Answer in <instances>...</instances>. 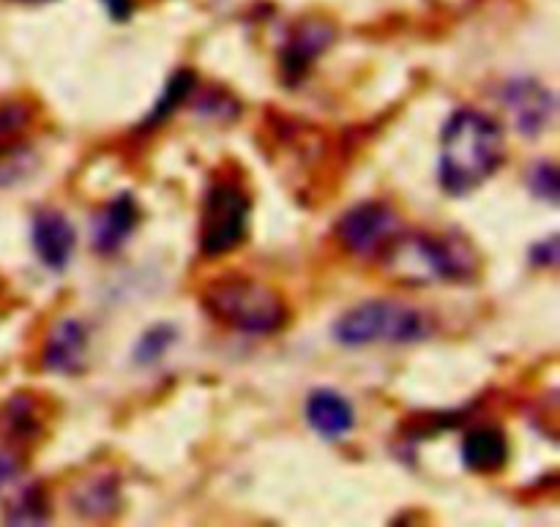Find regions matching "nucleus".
Segmentation results:
<instances>
[{"label":"nucleus","instance_id":"nucleus-19","mask_svg":"<svg viewBox=\"0 0 560 527\" xmlns=\"http://www.w3.org/2000/svg\"><path fill=\"white\" fill-rule=\"evenodd\" d=\"M175 339H178V331L170 323H156V326L148 328L140 337V342L131 350V361L137 366H153L167 355V350L173 348Z\"/></svg>","mask_w":560,"mask_h":527},{"label":"nucleus","instance_id":"nucleus-17","mask_svg":"<svg viewBox=\"0 0 560 527\" xmlns=\"http://www.w3.org/2000/svg\"><path fill=\"white\" fill-rule=\"evenodd\" d=\"M52 506L42 484H31L9 503L5 508V525H49Z\"/></svg>","mask_w":560,"mask_h":527},{"label":"nucleus","instance_id":"nucleus-13","mask_svg":"<svg viewBox=\"0 0 560 527\" xmlns=\"http://www.w3.org/2000/svg\"><path fill=\"white\" fill-rule=\"evenodd\" d=\"M47 424H44L42 402L31 394L20 391L11 394L0 405V441L14 452V448H31L38 437H44Z\"/></svg>","mask_w":560,"mask_h":527},{"label":"nucleus","instance_id":"nucleus-10","mask_svg":"<svg viewBox=\"0 0 560 527\" xmlns=\"http://www.w3.org/2000/svg\"><path fill=\"white\" fill-rule=\"evenodd\" d=\"M88 342H91V333H88L85 323L74 320V317L58 320L44 339L42 366L52 375H80L85 372Z\"/></svg>","mask_w":560,"mask_h":527},{"label":"nucleus","instance_id":"nucleus-9","mask_svg":"<svg viewBox=\"0 0 560 527\" xmlns=\"http://www.w3.org/2000/svg\"><path fill=\"white\" fill-rule=\"evenodd\" d=\"M142 211L131 191H120L104 208H98L91 222V246L96 255L113 257L124 249L126 241L140 227Z\"/></svg>","mask_w":560,"mask_h":527},{"label":"nucleus","instance_id":"nucleus-5","mask_svg":"<svg viewBox=\"0 0 560 527\" xmlns=\"http://www.w3.org/2000/svg\"><path fill=\"white\" fill-rule=\"evenodd\" d=\"M249 191L238 180H213L200 211V255L217 260L238 249L249 235Z\"/></svg>","mask_w":560,"mask_h":527},{"label":"nucleus","instance_id":"nucleus-21","mask_svg":"<svg viewBox=\"0 0 560 527\" xmlns=\"http://www.w3.org/2000/svg\"><path fill=\"white\" fill-rule=\"evenodd\" d=\"M560 260V241L558 235H547L539 244L530 246V266L536 268H558Z\"/></svg>","mask_w":560,"mask_h":527},{"label":"nucleus","instance_id":"nucleus-4","mask_svg":"<svg viewBox=\"0 0 560 527\" xmlns=\"http://www.w3.org/2000/svg\"><path fill=\"white\" fill-rule=\"evenodd\" d=\"M432 333L435 323L427 312L388 298L364 301L334 323V342L350 350L370 344H419Z\"/></svg>","mask_w":560,"mask_h":527},{"label":"nucleus","instance_id":"nucleus-11","mask_svg":"<svg viewBox=\"0 0 560 527\" xmlns=\"http://www.w3.org/2000/svg\"><path fill=\"white\" fill-rule=\"evenodd\" d=\"M334 38H337V31H334L328 22H320V20L304 22V25L293 33V38H288V44L282 47V58H279L282 80L288 82V85H299V82H304V77L310 74L312 63H315V60L331 47Z\"/></svg>","mask_w":560,"mask_h":527},{"label":"nucleus","instance_id":"nucleus-1","mask_svg":"<svg viewBox=\"0 0 560 527\" xmlns=\"http://www.w3.org/2000/svg\"><path fill=\"white\" fill-rule=\"evenodd\" d=\"M506 162V137L492 115L476 107L454 109L441 131L438 184L448 197L485 186Z\"/></svg>","mask_w":560,"mask_h":527},{"label":"nucleus","instance_id":"nucleus-15","mask_svg":"<svg viewBox=\"0 0 560 527\" xmlns=\"http://www.w3.org/2000/svg\"><path fill=\"white\" fill-rule=\"evenodd\" d=\"M459 457H463V465L470 473L495 476L509 465L512 446H509V437L501 426L481 424L465 432Z\"/></svg>","mask_w":560,"mask_h":527},{"label":"nucleus","instance_id":"nucleus-6","mask_svg":"<svg viewBox=\"0 0 560 527\" xmlns=\"http://www.w3.org/2000/svg\"><path fill=\"white\" fill-rule=\"evenodd\" d=\"M399 233H402L399 213L383 200L359 202V206L348 208L337 222L339 244L359 260L381 257Z\"/></svg>","mask_w":560,"mask_h":527},{"label":"nucleus","instance_id":"nucleus-2","mask_svg":"<svg viewBox=\"0 0 560 527\" xmlns=\"http://www.w3.org/2000/svg\"><path fill=\"white\" fill-rule=\"evenodd\" d=\"M202 309L230 331L273 337L290 323V306L279 290L244 273H224L202 290Z\"/></svg>","mask_w":560,"mask_h":527},{"label":"nucleus","instance_id":"nucleus-7","mask_svg":"<svg viewBox=\"0 0 560 527\" xmlns=\"http://www.w3.org/2000/svg\"><path fill=\"white\" fill-rule=\"evenodd\" d=\"M501 98L509 113H512L520 134L528 137V140L545 134L552 113H556V96H552L545 82H539L536 77H514L503 85Z\"/></svg>","mask_w":560,"mask_h":527},{"label":"nucleus","instance_id":"nucleus-20","mask_svg":"<svg viewBox=\"0 0 560 527\" xmlns=\"http://www.w3.org/2000/svg\"><path fill=\"white\" fill-rule=\"evenodd\" d=\"M525 184H528L530 195L536 200H545L550 206H558V167L550 159H541V162L530 164L528 175H525Z\"/></svg>","mask_w":560,"mask_h":527},{"label":"nucleus","instance_id":"nucleus-12","mask_svg":"<svg viewBox=\"0 0 560 527\" xmlns=\"http://www.w3.org/2000/svg\"><path fill=\"white\" fill-rule=\"evenodd\" d=\"M304 419L323 441H345L355 430V408L337 388H312L304 402Z\"/></svg>","mask_w":560,"mask_h":527},{"label":"nucleus","instance_id":"nucleus-14","mask_svg":"<svg viewBox=\"0 0 560 527\" xmlns=\"http://www.w3.org/2000/svg\"><path fill=\"white\" fill-rule=\"evenodd\" d=\"M69 503L85 519H113L124 506L120 476L115 470H98V473L85 476L71 487Z\"/></svg>","mask_w":560,"mask_h":527},{"label":"nucleus","instance_id":"nucleus-8","mask_svg":"<svg viewBox=\"0 0 560 527\" xmlns=\"http://www.w3.org/2000/svg\"><path fill=\"white\" fill-rule=\"evenodd\" d=\"M31 246L47 271L63 273L77 249V230L58 208H38L31 219Z\"/></svg>","mask_w":560,"mask_h":527},{"label":"nucleus","instance_id":"nucleus-23","mask_svg":"<svg viewBox=\"0 0 560 527\" xmlns=\"http://www.w3.org/2000/svg\"><path fill=\"white\" fill-rule=\"evenodd\" d=\"M104 5H107L109 16L115 22H126L131 16V11H135V0H104Z\"/></svg>","mask_w":560,"mask_h":527},{"label":"nucleus","instance_id":"nucleus-18","mask_svg":"<svg viewBox=\"0 0 560 527\" xmlns=\"http://www.w3.org/2000/svg\"><path fill=\"white\" fill-rule=\"evenodd\" d=\"M33 120V107L27 102H5L0 104V159L14 153L20 148L22 137L27 134V126Z\"/></svg>","mask_w":560,"mask_h":527},{"label":"nucleus","instance_id":"nucleus-3","mask_svg":"<svg viewBox=\"0 0 560 527\" xmlns=\"http://www.w3.org/2000/svg\"><path fill=\"white\" fill-rule=\"evenodd\" d=\"M381 257L399 279H408V284H463L470 282L479 268L474 246L452 233H399Z\"/></svg>","mask_w":560,"mask_h":527},{"label":"nucleus","instance_id":"nucleus-24","mask_svg":"<svg viewBox=\"0 0 560 527\" xmlns=\"http://www.w3.org/2000/svg\"><path fill=\"white\" fill-rule=\"evenodd\" d=\"M20 3H47V0H20Z\"/></svg>","mask_w":560,"mask_h":527},{"label":"nucleus","instance_id":"nucleus-22","mask_svg":"<svg viewBox=\"0 0 560 527\" xmlns=\"http://www.w3.org/2000/svg\"><path fill=\"white\" fill-rule=\"evenodd\" d=\"M20 470L22 465L20 459H16V454L11 452V448H0V492H3L11 481H16Z\"/></svg>","mask_w":560,"mask_h":527},{"label":"nucleus","instance_id":"nucleus-16","mask_svg":"<svg viewBox=\"0 0 560 527\" xmlns=\"http://www.w3.org/2000/svg\"><path fill=\"white\" fill-rule=\"evenodd\" d=\"M197 87V74L191 69H178L173 77L167 80V85H164L162 96L156 98V104H153V109L148 113V118L142 120V129H156L159 124H164V120L170 118V115L175 113V109L180 107V104L186 102V98L195 93Z\"/></svg>","mask_w":560,"mask_h":527}]
</instances>
